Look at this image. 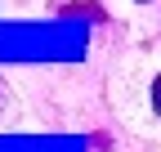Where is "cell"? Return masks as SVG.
<instances>
[{"instance_id": "1", "label": "cell", "mask_w": 161, "mask_h": 152, "mask_svg": "<svg viewBox=\"0 0 161 152\" xmlns=\"http://www.w3.org/2000/svg\"><path fill=\"white\" fill-rule=\"evenodd\" d=\"M152 112H157V117H161V76H157V81H152Z\"/></svg>"}, {"instance_id": "2", "label": "cell", "mask_w": 161, "mask_h": 152, "mask_svg": "<svg viewBox=\"0 0 161 152\" xmlns=\"http://www.w3.org/2000/svg\"><path fill=\"white\" fill-rule=\"evenodd\" d=\"M134 5H148V0H134Z\"/></svg>"}]
</instances>
